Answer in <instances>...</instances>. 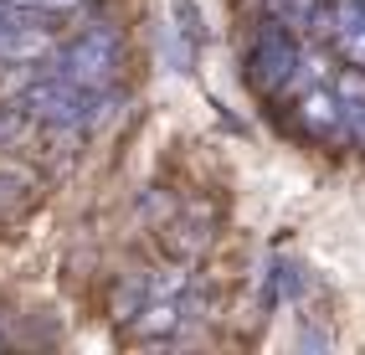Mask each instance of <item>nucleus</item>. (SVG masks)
Returning a JSON list of instances; mask_svg holds the SVG:
<instances>
[{
  "label": "nucleus",
  "mask_w": 365,
  "mask_h": 355,
  "mask_svg": "<svg viewBox=\"0 0 365 355\" xmlns=\"http://www.w3.org/2000/svg\"><path fill=\"white\" fill-rule=\"evenodd\" d=\"M108 108H113L108 88H83V83H72L62 73H46V78L26 83L21 98H16V113L36 118L46 129H93V124L108 118Z\"/></svg>",
  "instance_id": "obj_1"
},
{
  "label": "nucleus",
  "mask_w": 365,
  "mask_h": 355,
  "mask_svg": "<svg viewBox=\"0 0 365 355\" xmlns=\"http://www.w3.org/2000/svg\"><path fill=\"white\" fill-rule=\"evenodd\" d=\"M118 67H124V36L113 26H88L67 52H57V73L83 88H113Z\"/></svg>",
  "instance_id": "obj_2"
},
{
  "label": "nucleus",
  "mask_w": 365,
  "mask_h": 355,
  "mask_svg": "<svg viewBox=\"0 0 365 355\" xmlns=\"http://www.w3.org/2000/svg\"><path fill=\"white\" fill-rule=\"evenodd\" d=\"M52 52H57V36L41 21V11L0 0V62H41Z\"/></svg>",
  "instance_id": "obj_3"
},
{
  "label": "nucleus",
  "mask_w": 365,
  "mask_h": 355,
  "mask_svg": "<svg viewBox=\"0 0 365 355\" xmlns=\"http://www.w3.org/2000/svg\"><path fill=\"white\" fill-rule=\"evenodd\" d=\"M299 62H304V57H299L294 36H288L283 26H267V31L252 41V78H257V88H278Z\"/></svg>",
  "instance_id": "obj_4"
}]
</instances>
